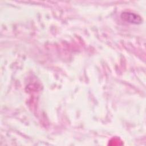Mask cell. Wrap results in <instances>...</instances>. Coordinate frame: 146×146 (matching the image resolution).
Returning a JSON list of instances; mask_svg holds the SVG:
<instances>
[{
	"mask_svg": "<svg viewBox=\"0 0 146 146\" xmlns=\"http://www.w3.org/2000/svg\"><path fill=\"white\" fill-rule=\"evenodd\" d=\"M121 18L123 20L131 24H140L143 21L142 18L139 15L129 11L123 12L121 14Z\"/></svg>",
	"mask_w": 146,
	"mask_h": 146,
	"instance_id": "6da1fadb",
	"label": "cell"
}]
</instances>
